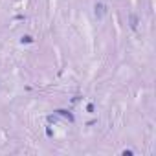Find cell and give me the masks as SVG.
Wrapping results in <instances>:
<instances>
[{"label": "cell", "mask_w": 156, "mask_h": 156, "mask_svg": "<svg viewBox=\"0 0 156 156\" xmlns=\"http://www.w3.org/2000/svg\"><path fill=\"white\" fill-rule=\"evenodd\" d=\"M94 9H96V17H97V18H101L105 13H107V6H105V4H96V7H94Z\"/></svg>", "instance_id": "6da1fadb"}, {"label": "cell", "mask_w": 156, "mask_h": 156, "mask_svg": "<svg viewBox=\"0 0 156 156\" xmlns=\"http://www.w3.org/2000/svg\"><path fill=\"white\" fill-rule=\"evenodd\" d=\"M57 114H59V116H62V118H66V119H70V121H73V116L70 114L68 110H62V108H61V110H57Z\"/></svg>", "instance_id": "7a4b0ae2"}, {"label": "cell", "mask_w": 156, "mask_h": 156, "mask_svg": "<svg viewBox=\"0 0 156 156\" xmlns=\"http://www.w3.org/2000/svg\"><path fill=\"white\" fill-rule=\"evenodd\" d=\"M136 26H138V17H136V15H130V28L136 29Z\"/></svg>", "instance_id": "3957f363"}, {"label": "cell", "mask_w": 156, "mask_h": 156, "mask_svg": "<svg viewBox=\"0 0 156 156\" xmlns=\"http://www.w3.org/2000/svg\"><path fill=\"white\" fill-rule=\"evenodd\" d=\"M20 41H22V44H24V42H26V44H29V42H33V39H31L29 35H24V37H22Z\"/></svg>", "instance_id": "277c9868"}, {"label": "cell", "mask_w": 156, "mask_h": 156, "mask_svg": "<svg viewBox=\"0 0 156 156\" xmlns=\"http://www.w3.org/2000/svg\"><path fill=\"white\" fill-rule=\"evenodd\" d=\"M87 110L90 112V114H92V112H94V105H92V103H90V105H88V107H87Z\"/></svg>", "instance_id": "5b68a950"}]
</instances>
